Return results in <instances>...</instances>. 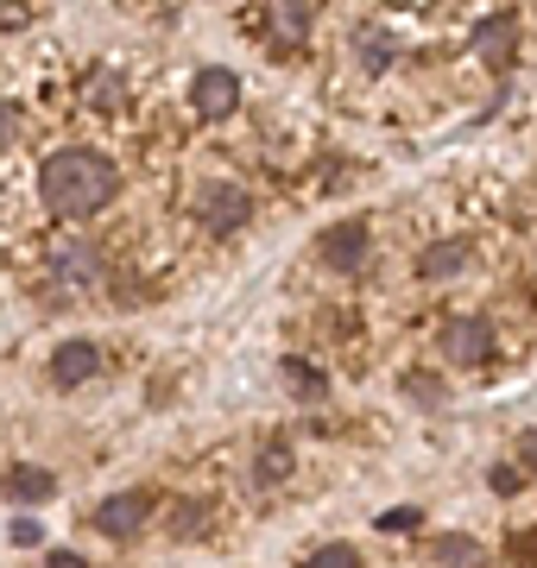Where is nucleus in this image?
Listing matches in <instances>:
<instances>
[{
  "mask_svg": "<svg viewBox=\"0 0 537 568\" xmlns=\"http://www.w3.org/2000/svg\"><path fill=\"white\" fill-rule=\"evenodd\" d=\"M39 196L51 215L63 222H89V215H102L114 196H121V171L108 152L95 145H58L51 159L39 164Z\"/></svg>",
  "mask_w": 537,
  "mask_h": 568,
  "instance_id": "f257e3e1",
  "label": "nucleus"
},
{
  "mask_svg": "<svg viewBox=\"0 0 537 568\" xmlns=\"http://www.w3.org/2000/svg\"><path fill=\"white\" fill-rule=\"evenodd\" d=\"M468 260H475V246L468 241H430L424 253H417V278L443 284V278H455V272H468Z\"/></svg>",
  "mask_w": 537,
  "mask_h": 568,
  "instance_id": "9b49d317",
  "label": "nucleus"
},
{
  "mask_svg": "<svg viewBox=\"0 0 537 568\" xmlns=\"http://www.w3.org/2000/svg\"><path fill=\"white\" fill-rule=\"evenodd\" d=\"M102 278H108V265H102V253H95L89 234L51 241V284H63V291H95Z\"/></svg>",
  "mask_w": 537,
  "mask_h": 568,
  "instance_id": "7ed1b4c3",
  "label": "nucleus"
},
{
  "mask_svg": "<svg viewBox=\"0 0 537 568\" xmlns=\"http://www.w3.org/2000/svg\"><path fill=\"white\" fill-rule=\"evenodd\" d=\"M424 525V511H412V506H398V511H379V530H417Z\"/></svg>",
  "mask_w": 537,
  "mask_h": 568,
  "instance_id": "4be33fe9",
  "label": "nucleus"
},
{
  "mask_svg": "<svg viewBox=\"0 0 537 568\" xmlns=\"http://www.w3.org/2000/svg\"><path fill=\"white\" fill-rule=\"evenodd\" d=\"M311 20H316V0H272V32H278V39H304V32H311Z\"/></svg>",
  "mask_w": 537,
  "mask_h": 568,
  "instance_id": "ddd939ff",
  "label": "nucleus"
},
{
  "mask_svg": "<svg viewBox=\"0 0 537 568\" xmlns=\"http://www.w3.org/2000/svg\"><path fill=\"white\" fill-rule=\"evenodd\" d=\"M518 51V20L513 13H494V20H480L475 26V58L480 63H494V70H506Z\"/></svg>",
  "mask_w": 537,
  "mask_h": 568,
  "instance_id": "9d476101",
  "label": "nucleus"
},
{
  "mask_svg": "<svg viewBox=\"0 0 537 568\" xmlns=\"http://www.w3.org/2000/svg\"><path fill=\"white\" fill-rule=\"evenodd\" d=\"M145 518H152V506H145L140 487L108 493L102 506H95V530H102V537H114V544H133V537L145 530Z\"/></svg>",
  "mask_w": 537,
  "mask_h": 568,
  "instance_id": "0eeeda50",
  "label": "nucleus"
},
{
  "mask_svg": "<svg viewBox=\"0 0 537 568\" xmlns=\"http://www.w3.org/2000/svg\"><path fill=\"white\" fill-rule=\"evenodd\" d=\"M316 253H323V265H335V272H361V265H367V253H373L367 222H335V227H323Z\"/></svg>",
  "mask_w": 537,
  "mask_h": 568,
  "instance_id": "6e6552de",
  "label": "nucleus"
},
{
  "mask_svg": "<svg viewBox=\"0 0 537 568\" xmlns=\"http://www.w3.org/2000/svg\"><path fill=\"white\" fill-rule=\"evenodd\" d=\"M297 455H291V436H266V443L253 448V487H285Z\"/></svg>",
  "mask_w": 537,
  "mask_h": 568,
  "instance_id": "f8f14e48",
  "label": "nucleus"
},
{
  "mask_svg": "<svg viewBox=\"0 0 537 568\" xmlns=\"http://www.w3.org/2000/svg\"><path fill=\"white\" fill-rule=\"evenodd\" d=\"M13 126H20V108H7V102H0V145L13 140Z\"/></svg>",
  "mask_w": 537,
  "mask_h": 568,
  "instance_id": "a878e982",
  "label": "nucleus"
},
{
  "mask_svg": "<svg viewBox=\"0 0 537 568\" xmlns=\"http://www.w3.org/2000/svg\"><path fill=\"white\" fill-rule=\"evenodd\" d=\"M487 487H494L499 499H518V493H525V467H518V462H494V467H487Z\"/></svg>",
  "mask_w": 537,
  "mask_h": 568,
  "instance_id": "aec40b11",
  "label": "nucleus"
},
{
  "mask_svg": "<svg viewBox=\"0 0 537 568\" xmlns=\"http://www.w3.org/2000/svg\"><path fill=\"white\" fill-rule=\"evenodd\" d=\"M44 568H89V562L77 556V549H51V556H44Z\"/></svg>",
  "mask_w": 537,
  "mask_h": 568,
  "instance_id": "393cba45",
  "label": "nucleus"
},
{
  "mask_svg": "<svg viewBox=\"0 0 537 568\" xmlns=\"http://www.w3.org/2000/svg\"><path fill=\"white\" fill-rule=\"evenodd\" d=\"M0 493L13 506H44L58 493V474L51 467H32V462H13V467H0Z\"/></svg>",
  "mask_w": 537,
  "mask_h": 568,
  "instance_id": "1a4fd4ad",
  "label": "nucleus"
},
{
  "mask_svg": "<svg viewBox=\"0 0 537 568\" xmlns=\"http://www.w3.org/2000/svg\"><path fill=\"white\" fill-rule=\"evenodd\" d=\"M89 102H95V108H121L126 102L121 77H114V70H102V77H95V89H89Z\"/></svg>",
  "mask_w": 537,
  "mask_h": 568,
  "instance_id": "412c9836",
  "label": "nucleus"
},
{
  "mask_svg": "<svg viewBox=\"0 0 537 568\" xmlns=\"http://www.w3.org/2000/svg\"><path fill=\"white\" fill-rule=\"evenodd\" d=\"M436 342H443V361L462 366V373H475V366L494 361V323L487 316H449Z\"/></svg>",
  "mask_w": 537,
  "mask_h": 568,
  "instance_id": "20e7f679",
  "label": "nucleus"
},
{
  "mask_svg": "<svg viewBox=\"0 0 537 568\" xmlns=\"http://www.w3.org/2000/svg\"><path fill=\"white\" fill-rule=\"evenodd\" d=\"M165 525H171V537H184V544H190V537H203V525H209V506H203V499H196V506H190V499H178Z\"/></svg>",
  "mask_w": 537,
  "mask_h": 568,
  "instance_id": "a211bd4d",
  "label": "nucleus"
},
{
  "mask_svg": "<svg viewBox=\"0 0 537 568\" xmlns=\"http://www.w3.org/2000/svg\"><path fill=\"white\" fill-rule=\"evenodd\" d=\"M518 467L537 480V429H525V436H518Z\"/></svg>",
  "mask_w": 537,
  "mask_h": 568,
  "instance_id": "5701e85b",
  "label": "nucleus"
},
{
  "mask_svg": "<svg viewBox=\"0 0 537 568\" xmlns=\"http://www.w3.org/2000/svg\"><path fill=\"white\" fill-rule=\"evenodd\" d=\"M398 386H405V398H412V405H424V410H443V405H449V386H443L436 373H424V366H417V373H405Z\"/></svg>",
  "mask_w": 537,
  "mask_h": 568,
  "instance_id": "dca6fc26",
  "label": "nucleus"
},
{
  "mask_svg": "<svg viewBox=\"0 0 537 568\" xmlns=\"http://www.w3.org/2000/svg\"><path fill=\"white\" fill-rule=\"evenodd\" d=\"M354 51H361V63H367V70H386V63L398 58V39H386L379 26H367V32H354Z\"/></svg>",
  "mask_w": 537,
  "mask_h": 568,
  "instance_id": "f3484780",
  "label": "nucleus"
},
{
  "mask_svg": "<svg viewBox=\"0 0 537 568\" xmlns=\"http://www.w3.org/2000/svg\"><path fill=\"white\" fill-rule=\"evenodd\" d=\"M234 108H241V77H234V70L209 63V70L190 77V114H196V121H227Z\"/></svg>",
  "mask_w": 537,
  "mask_h": 568,
  "instance_id": "39448f33",
  "label": "nucleus"
},
{
  "mask_svg": "<svg viewBox=\"0 0 537 568\" xmlns=\"http://www.w3.org/2000/svg\"><path fill=\"white\" fill-rule=\"evenodd\" d=\"M44 373H51L58 392H77V386H89V379L102 373V347L89 342V335H70V342L51 347V366H44Z\"/></svg>",
  "mask_w": 537,
  "mask_h": 568,
  "instance_id": "423d86ee",
  "label": "nucleus"
},
{
  "mask_svg": "<svg viewBox=\"0 0 537 568\" xmlns=\"http://www.w3.org/2000/svg\"><path fill=\"white\" fill-rule=\"evenodd\" d=\"M190 215H196V227H203V234H241V227L253 222V196L241 190V183L209 178L203 190L190 196Z\"/></svg>",
  "mask_w": 537,
  "mask_h": 568,
  "instance_id": "f03ea898",
  "label": "nucleus"
},
{
  "mask_svg": "<svg viewBox=\"0 0 537 568\" xmlns=\"http://www.w3.org/2000/svg\"><path fill=\"white\" fill-rule=\"evenodd\" d=\"M436 568H480L487 562V549L475 544V537H462V530H449V537H436Z\"/></svg>",
  "mask_w": 537,
  "mask_h": 568,
  "instance_id": "4468645a",
  "label": "nucleus"
},
{
  "mask_svg": "<svg viewBox=\"0 0 537 568\" xmlns=\"http://www.w3.org/2000/svg\"><path fill=\"white\" fill-rule=\"evenodd\" d=\"M7 537H13V544H20V549H39V537H44V530L32 525V518H20V525L7 530Z\"/></svg>",
  "mask_w": 537,
  "mask_h": 568,
  "instance_id": "b1692460",
  "label": "nucleus"
},
{
  "mask_svg": "<svg viewBox=\"0 0 537 568\" xmlns=\"http://www.w3.org/2000/svg\"><path fill=\"white\" fill-rule=\"evenodd\" d=\"M304 568H361V549H354V544H342V537H335V544L311 549V556H304Z\"/></svg>",
  "mask_w": 537,
  "mask_h": 568,
  "instance_id": "6ab92c4d",
  "label": "nucleus"
},
{
  "mask_svg": "<svg viewBox=\"0 0 537 568\" xmlns=\"http://www.w3.org/2000/svg\"><path fill=\"white\" fill-rule=\"evenodd\" d=\"M278 373H285V386L297 392L304 405H323V392H330V379H323V366H311V361H285Z\"/></svg>",
  "mask_w": 537,
  "mask_h": 568,
  "instance_id": "2eb2a0df",
  "label": "nucleus"
}]
</instances>
